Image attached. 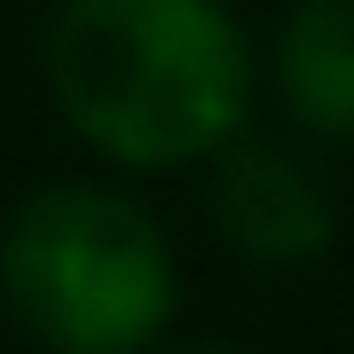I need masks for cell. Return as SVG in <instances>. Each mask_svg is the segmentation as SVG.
Wrapping results in <instances>:
<instances>
[{"label":"cell","mask_w":354,"mask_h":354,"mask_svg":"<svg viewBox=\"0 0 354 354\" xmlns=\"http://www.w3.org/2000/svg\"><path fill=\"white\" fill-rule=\"evenodd\" d=\"M39 87L102 174L158 181L252 127L268 48L228 0H48Z\"/></svg>","instance_id":"1"},{"label":"cell","mask_w":354,"mask_h":354,"mask_svg":"<svg viewBox=\"0 0 354 354\" xmlns=\"http://www.w3.org/2000/svg\"><path fill=\"white\" fill-rule=\"evenodd\" d=\"M0 307L39 354H158L181 330V244L127 174H64L0 221Z\"/></svg>","instance_id":"2"},{"label":"cell","mask_w":354,"mask_h":354,"mask_svg":"<svg viewBox=\"0 0 354 354\" xmlns=\"http://www.w3.org/2000/svg\"><path fill=\"white\" fill-rule=\"evenodd\" d=\"M205 221L221 252L252 276H291L315 268L339 244V189L307 134H260L244 127L205 165Z\"/></svg>","instance_id":"3"},{"label":"cell","mask_w":354,"mask_h":354,"mask_svg":"<svg viewBox=\"0 0 354 354\" xmlns=\"http://www.w3.org/2000/svg\"><path fill=\"white\" fill-rule=\"evenodd\" d=\"M268 95L307 142H354V0H291L268 32Z\"/></svg>","instance_id":"4"},{"label":"cell","mask_w":354,"mask_h":354,"mask_svg":"<svg viewBox=\"0 0 354 354\" xmlns=\"http://www.w3.org/2000/svg\"><path fill=\"white\" fill-rule=\"evenodd\" d=\"M158 354H252V346H244V339H181V330H174Z\"/></svg>","instance_id":"5"}]
</instances>
